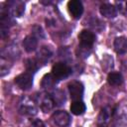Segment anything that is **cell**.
Here are the masks:
<instances>
[{
	"label": "cell",
	"mask_w": 127,
	"mask_h": 127,
	"mask_svg": "<svg viewBox=\"0 0 127 127\" xmlns=\"http://www.w3.org/2000/svg\"><path fill=\"white\" fill-rule=\"evenodd\" d=\"M68 91H69L71 99L73 101H78V100H81L83 96L84 88L81 82L74 80L68 83Z\"/></svg>",
	"instance_id": "cell-4"
},
{
	"label": "cell",
	"mask_w": 127,
	"mask_h": 127,
	"mask_svg": "<svg viewBox=\"0 0 127 127\" xmlns=\"http://www.w3.org/2000/svg\"><path fill=\"white\" fill-rule=\"evenodd\" d=\"M52 73L57 79H64V78H66L70 75L71 68L67 64L60 62V63H57L53 65Z\"/></svg>",
	"instance_id": "cell-1"
},
{
	"label": "cell",
	"mask_w": 127,
	"mask_h": 127,
	"mask_svg": "<svg viewBox=\"0 0 127 127\" xmlns=\"http://www.w3.org/2000/svg\"><path fill=\"white\" fill-rule=\"evenodd\" d=\"M23 47H24L25 51L28 52V53L34 52L38 47V39H37V37H35L34 35L27 36L23 41Z\"/></svg>",
	"instance_id": "cell-12"
},
{
	"label": "cell",
	"mask_w": 127,
	"mask_h": 127,
	"mask_svg": "<svg viewBox=\"0 0 127 127\" xmlns=\"http://www.w3.org/2000/svg\"><path fill=\"white\" fill-rule=\"evenodd\" d=\"M53 56V52L51 51L50 48L48 47H42L40 49V51L37 54V63L38 64H45Z\"/></svg>",
	"instance_id": "cell-11"
},
{
	"label": "cell",
	"mask_w": 127,
	"mask_h": 127,
	"mask_svg": "<svg viewBox=\"0 0 127 127\" xmlns=\"http://www.w3.org/2000/svg\"><path fill=\"white\" fill-rule=\"evenodd\" d=\"M114 49L117 54L123 55L127 53V38L117 37L114 40Z\"/></svg>",
	"instance_id": "cell-13"
},
{
	"label": "cell",
	"mask_w": 127,
	"mask_h": 127,
	"mask_svg": "<svg viewBox=\"0 0 127 127\" xmlns=\"http://www.w3.org/2000/svg\"><path fill=\"white\" fill-rule=\"evenodd\" d=\"M107 81L110 85H119L123 81V77L119 72H110L107 76Z\"/></svg>",
	"instance_id": "cell-16"
},
{
	"label": "cell",
	"mask_w": 127,
	"mask_h": 127,
	"mask_svg": "<svg viewBox=\"0 0 127 127\" xmlns=\"http://www.w3.org/2000/svg\"><path fill=\"white\" fill-rule=\"evenodd\" d=\"M57 78L53 75V73H49V74H46L43 79H42V86L44 88H49V87H53L56 82H57Z\"/></svg>",
	"instance_id": "cell-17"
},
{
	"label": "cell",
	"mask_w": 127,
	"mask_h": 127,
	"mask_svg": "<svg viewBox=\"0 0 127 127\" xmlns=\"http://www.w3.org/2000/svg\"><path fill=\"white\" fill-rule=\"evenodd\" d=\"M19 112L23 115L33 116L37 114V107L35 102L29 97H23L19 104Z\"/></svg>",
	"instance_id": "cell-2"
},
{
	"label": "cell",
	"mask_w": 127,
	"mask_h": 127,
	"mask_svg": "<svg viewBox=\"0 0 127 127\" xmlns=\"http://www.w3.org/2000/svg\"><path fill=\"white\" fill-rule=\"evenodd\" d=\"M31 127H46V125L44 124V122L40 119H35L32 124H31Z\"/></svg>",
	"instance_id": "cell-22"
},
{
	"label": "cell",
	"mask_w": 127,
	"mask_h": 127,
	"mask_svg": "<svg viewBox=\"0 0 127 127\" xmlns=\"http://www.w3.org/2000/svg\"><path fill=\"white\" fill-rule=\"evenodd\" d=\"M36 101L40 105V108L44 112H48V111L52 110L55 105L52 94H49L47 92H42V93L38 94L36 97Z\"/></svg>",
	"instance_id": "cell-3"
},
{
	"label": "cell",
	"mask_w": 127,
	"mask_h": 127,
	"mask_svg": "<svg viewBox=\"0 0 127 127\" xmlns=\"http://www.w3.org/2000/svg\"><path fill=\"white\" fill-rule=\"evenodd\" d=\"M69 14L74 19H79L83 13V5L79 0H70L67 3Z\"/></svg>",
	"instance_id": "cell-9"
},
{
	"label": "cell",
	"mask_w": 127,
	"mask_h": 127,
	"mask_svg": "<svg viewBox=\"0 0 127 127\" xmlns=\"http://www.w3.org/2000/svg\"><path fill=\"white\" fill-rule=\"evenodd\" d=\"M25 11V4L22 1H11L8 3L7 13L14 17H20Z\"/></svg>",
	"instance_id": "cell-8"
},
{
	"label": "cell",
	"mask_w": 127,
	"mask_h": 127,
	"mask_svg": "<svg viewBox=\"0 0 127 127\" xmlns=\"http://www.w3.org/2000/svg\"><path fill=\"white\" fill-rule=\"evenodd\" d=\"M16 51H17V52L19 51V50L17 49V46H13V45H12V46L7 47L4 52L6 53V56H7L8 58H17L19 54H16Z\"/></svg>",
	"instance_id": "cell-20"
},
{
	"label": "cell",
	"mask_w": 127,
	"mask_h": 127,
	"mask_svg": "<svg viewBox=\"0 0 127 127\" xmlns=\"http://www.w3.org/2000/svg\"><path fill=\"white\" fill-rule=\"evenodd\" d=\"M52 119L54 123L60 127H66L70 123L69 114L64 110H59V111L54 112V114L52 115Z\"/></svg>",
	"instance_id": "cell-6"
},
{
	"label": "cell",
	"mask_w": 127,
	"mask_h": 127,
	"mask_svg": "<svg viewBox=\"0 0 127 127\" xmlns=\"http://www.w3.org/2000/svg\"><path fill=\"white\" fill-rule=\"evenodd\" d=\"M117 10H119L121 13L126 14L127 13V2H118L117 3Z\"/></svg>",
	"instance_id": "cell-21"
},
{
	"label": "cell",
	"mask_w": 127,
	"mask_h": 127,
	"mask_svg": "<svg viewBox=\"0 0 127 127\" xmlns=\"http://www.w3.org/2000/svg\"><path fill=\"white\" fill-rule=\"evenodd\" d=\"M85 109H86L85 104L81 100L73 101L71 103V105H70V111L74 115H81V114H83Z\"/></svg>",
	"instance_id": "cell-15"
},
{
	"label": "cell",
	"mask_w": 127,
	"mask_h": 127,
	"mask_svg": "<svg viewBox=\"0 0 127 127\" xmlns=\"http://www.w3.org/2000/svg\"><path fill=\"white\" fill-rule=\"evenodd\" d=\"M110 111L111 110H110L109 107H105V108L101 109V111L99 113V116H98V121H97L98 127H107V124L109 122L110 115H111Z\"/></svg>",
	"instance_id": "cell-14"
},
{
	"label": "cell",
	"mask_w": 127,
	"mask_h": 127,
	"mask_svg": "<svg viewBox=\"0 0 127 127\" xmlns=\"http://www.w3.org/2000/svg\"><path fill=\"white\" fill-rule=\"evenodd\" d=\"M52 97H53V99H54L55 104H57V105H62V104L64 102V100H65L64 93L62 90H60V89H56V90L52 93Z\"/></svg>",
	"instance_id": "cell-18"
},
{
	"label": "cell",
	"mask_w": 127,
	"mask_h": 127,
	"mask_svg": "<svg viewBox=\"0 0 127 127\" xmlns=\"http://www.w3.org/2000/svg\"><path fill=\"white\" fill-rule=\"evenodd\" d=\"M15 82L21 89H30L33 85V75L30 72L21 73L15 78Z\"/></svg>",
	"instance_id": "cell-7"
},
{
	"label": "cell",
	"mask_w": 127,
	"mask_h": 127,
	"mask_svg": "<svg viewBox=\"0 0 127 127\" xmlns=\"http://www.w3.org/2000/svg\"><path fill=\"white\" fill-rule=\"evenodd\" d=\"M39 64L37 63L36 60H32V59H29L25 62V65H26V69H27V72H36V70L38 69Z\"/></svg>",
	"instance_id": "cell-19"
},
{
	"label": "cell",
	"mask_w": 127,
	"mask_h": 127,
	"mask_svg": "<svg viewBox=\"0 0 127 127\" xmlns=\"http://www.w3.org/2000/svg\"><path fill=\"white\" fill-rule=\"evenodd\" d=\"M100 14L106 18H114L117 15V8L109 3H104L99 8Z\"/></svg>",
	"instance_id": "cell-10"
},
{
	"label": "cell",
	"mask_w": 127,
	"mask_h": 127,
	"mask_svg": "<svg viewBox=\"0 0 127 127\" xmlns=\"http://www.w3.org/2000/svg\"><path fill=\"white\" fill-rule=\"evenodd\" d=\"M80 46L84 49H90L95 42V35L88 30H82L78 35Z\"/></svg>",
	"instance_id": "cell-5"
}]
</instances>
